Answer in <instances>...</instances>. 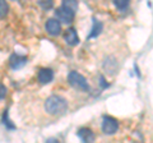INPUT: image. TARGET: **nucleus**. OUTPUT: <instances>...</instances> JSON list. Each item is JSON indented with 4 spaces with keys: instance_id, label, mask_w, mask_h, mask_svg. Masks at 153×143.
I'll use <instances>...</instances> for the list:
<instances>
[{
    "instance_id": "17",
    "label": "nucleus",
    "mask_w": 153,
    "mask_h": 143,
    "mask_svg": "<svg viewBox=\"0 0 153 143\" xmlns=\"http://www.w3.org/2000/svg\"><path fill=\"white\" fill-rule=\"evenodd\" d=\"M5 95H7V88H5V86L0 84V100L5 97Z\"/></svg>"
},
{
    "instance_id": "5",
    "label": "nucleus",
    "mask_w": 153,
    "mask_h": 143,
    "mask_svg": "<svg viewBox=\"0 0 153 143\" xmlns=\"http://www.w3.org/2000/svg\"><path fill=\"white\" fill-rule=\"evenodd\" d=\"M46 31L50 36H59L61 33V25L55 18H51L46 22Z\"/></svg>"
},
{
    "instance_id": "12",
    "label": "nucleus",
    "mask_w": 153,
    "mask_h": 143,
    "mask_svg": "<svg viewBox=\"0 0 153 143\" xmlns=\"http://www.w3.org/2000/svg\"><path fill=\"white\" fill-rule=\"evenodd\" d=\"M114 4L120 12H125L129 8V1H125V0H121V1H114Z\"/></svg>"
},
{
    "instance_id": "7",
    "label": "nucleus",
    "mask_w": 153,
    "mask_h": 143,
    "mask_svg": "<svg viewBox=\"0 0 153 143\" xmlns=\"http://www.w3.org/2000/svg\"><path fill=\"white\" fill-rule=\"evenodd\" d=\"M54 79V72L50 68H42L38 72V82L41 84H47Z\"/></svg>"
},
{
    "instance_id": "14",
    "label": "nucleus",
    "mask_w": 153,
    "mask_h": 143,
    "mask_svg": "<svg viewBox=\"0 0 153 143\" xmlns=\"http://www.w3.org/2000/svg\"><path fill=\"white\" fill-rule=\"evenodd\" d=\"M8 4L5 1H0V17H5L7 13H8Z\"/></svg>"
},
{
    "instance_id": "4",
    "label": "nucleus",
    "mask_w": 153,
    "mask_h": 143,
    "mask_svg": "<svg viewBox=\"0 0 153 143\" xmlns=\"http://www.w3.org/2000/svg\"><path fill=\"white\" fill-rule=\"evenodd\" d=\"M119 128V123L116 119H114L111 116H105L103 120H102V132L105 134H114V133H116Z\"/></svg>"
},
{
    "instance_id": "3",
    "label": "nucleus",
    "mask_w": 153,
    "mask_h": 143,
    "mask_svg": "<svg viewBox=\"0 0 153 143\" xmlns=\"http://www.w3.org/2000/svg\"><path fill=\"white\" fill-rule=\"evenodd\" d=\"M55 16H56L55 19L59 21L60 25H61V23H66V25H69V23L73 22L75 13L71 10V9H69L68 7L61 5V7H59V8L56 9Z\"/></svg>"
},
{
    "instance_id": "15",
    "label": "nucleus",
    "mask_w": 153,
    "mask_h": 143,
    "mask_svg": "<svg viewBox=\"0 0 153 143\" xmlns=\"http://www.w3.org/2000/svg\"><path fill=\"white\" fill-rule=\"evenodd\" d=\"M63 5L68 7V8L71 9L73 12H75L76 9H78V3H76V1H73V0H69V1H64V3H63Z\"/></svg>"
},
{
    "instance_id": "2",
    "label": "nucleus",
    "mask_w": 153,
    "mask_h": 143,
    "mask_svg": "<svg viewBox=\"0 0 153 143\" xmlns=\"http://www.w3.org/2000/svg\"><path fill=\"white\" fill-rule=\"evenodd\" d=\"M68 80L74 88H78L80 91H89V84L87 79L78 72H70L68 75Z\"/></svg>"
},
{
    "instance_id": "10",
    "label": "nucleus",
    "mask_w": 153,
    "mask_h": 143,
    "mask_svg": "<svg viewBox=\"0 0 153 143\" xmlns=\"http://www.w3.org/2000/svg\"><path fill=\"white\" fill-rule=\"evenodd\" d=\"M102 31V23L100 21H93V27L91 30V33L88 35V39H93V37H97Z\"/></svg>"
},
{
    "instance_id": "9",
    "label": "nucleus",
    "mask_w": 153,
    "mask_h": 143,
    "mask_svg": "<svg viewBox=\"0 0 153 143\" xmlns=\"http://www.w3.org/2000/svg\"><path fill=\"white\" fill-rule=\"evenodd\" d=\"M64 39L66 41V44L70 45V46H74V45H78L79 44V37L76 35V31L74 28H68L64 33Z\"/></svg>"
},
{
    "instance_id": "16",
    "label": "nucleus",
    "mask_w": 153,
    "mask_h": 143,
    "mask_svg": "<svg viewBox=\"0 0 153 143\" xmlns=\"http://www.w3.org/2000/svg\"><path fill=\"white\" fill-rule=\"evenodd\" d=\"M38 4L44 8V9H50L51 7H52V1H46V3H44V1H38Z\"/></svg>"
},
{
    "instance_id": "1",
    "label": "nucleus",
    "mask_w": 153,
    "mask_h": 143,
    "mask_svg": "<svg viewBox=\"0 0 153 143\" xmlns=\"http://www.w3.org/2000/svg\"><path fill=\"white\" fill-rule=\"evenodd\" d=\"M45 110L50 115H56V116L64 115L68 111V102H66V100L64 97L57 96V95H52V96H50L46 100Z\"/></svg>"
},
{
    "instance_id": "18",
    "label": "nucleus",
    "mask_w": 153,
    "mask_h": 143,
    "mask_svg": "<svg viewBox=\"0 0 153 143\" xmlns=\"http://www.w3.org/2000/svg\"><path fill=\"white\" fill-rule=\"evenodd\" d=\"M46 143H59V142H57L56 139H54V138H50V139L46 141Z\"/></svg>"
},
{
    "instance_id": "11",
    "label": "nucleus",
    "mask_w": 153,
    "mask_h": 143,
    "mask_svg": "<svg viewBox=\"0 0 153 143\" xmlns=\"http://www.w3.org/2000/svg\"><path fill=\"white\" fill-rule=\"evenodd\" d=\"M117 68V63H116V60L115 59H111V58H108L106 60V63H105V69H106L110 74H114L115 73V70H116Z\"/></svg>"
},
{
    "instance_id": "6",
    "label": "nucleus",
    "mask_w": 153,
    "mask_h": 143,
    "mask_svg": "<svg viewBox=\"0 0 153 143\" xmlns=\"http://www.w3.org/2000/svg\"><path fill=\"white\" fill-rule=\"evenodd\" d=\"M78 137L82 143H93L94 142V133L89 128H80L78 130Z\"/></svg>"
},
{
    "instance_id": "13",
    "label": "nucleus",
    "mask_w": 153,
    "mask_h": 143,
    "mask_svg": "<svg viewBox=\"0 0 153 143\" xmlns=\"http://www.w3.org/2000/svg\"><path fill=\"white\" fill-rule=\"evenodd\" d=\"M3 121H4V124H5V127H7V128H9V129H14V128H16V127L13 125V123H12L10 120H9V115H8V111H5V112H4V116H3Z\"/></svg>"
},
{
    "instance_id": "8",
    "label": "nucleus",
    "mask_w": 153,
    "mask_h": 143,
    "mask_svg": "<svg viewBox=\"0 0 153 143\" xmlns=\"http://www.w3.org/2000/svg\"><path fill=\"white\" fill-rule=\"evenodd\" d=\"M9 63L13 69H21L22 66H25L27 63V58L23 55H18V54H13L9 59Z\"/></svg>"
}]
</instances>
